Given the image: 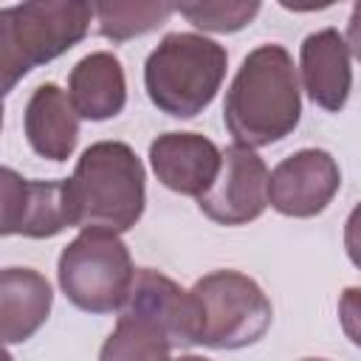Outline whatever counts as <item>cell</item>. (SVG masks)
I'll return each mask as SVG.
<instances>
[{"label":"cell","instance_id":"52a82bcc","mask_svg":"<svg viewBox=\"0 0 361 361\" xmlns=\"http://www.w3.org/2000/svg\"><path fill=\"white\" fill-rule=\"evenodd\" d=\"M341 186V169L324 149H299L268 175V203L285 217L322 214Z\"/></svg>","mask_w":361,"mask_h":361},{"label":"cell","instance_id":"ba28073f","mask_svg":"<svg viewBox=\"0 0 361 361\" xmlns=\"http://www.w3.org/2000/svg\"><path fill=\"white\" fill-rule=\"evenodd\" d=\"M14 14V34L20 42L23 56L31 68L56 59L59 54L71 51L76 42L85 39L93 17L90 3H68V0H48V3H23L11 6Z\"/></svg>","mask_w":361,"mask_h":361},{"label":"cell","instance_id":"8992f818","mask_svg":"<svg viewBox=\"0 0 361 361\" xmlns=\"http://www.w3.org/2000/svg\"><path fill=\"white\" fill-rule=\"evenodd\" d=\"M200 212L220 226H243L257 220L268 206V166L240 144L220 152V169L212 186L197 197Z\"/></svg>","mask_w":361,"mask_h":361},{"label":"cell","instance_id":"7a4b0ae2","mask_svg":"<svg viewBox=\"0 0 361 361\" xmlns=\"http://www.w3.org/2000/svg\"><path fill=\"white\" fill-rule=\"evenodd\" d=\"M144 164L124 141L90 144L71 178H65L71 226L104 228L113 234L130 231L147 203Z\"/></svg>","mask_w":361,"mask_h":361},{"label":"cell","instance_id":"9a60e30c","mask_svg":"<svg viewBox=\"0 0 361 361\" xmlns=\"http://www.w3.org/2000/svg\"><path fill=\"white\" fill-rule=\"evenodd\" d=\"M172 344L166 333L144 313L121 307L116 330L102 344L99 361H169Z\"/></svg>","mask_w":361,"mask_h":361},{"label":"cell","instance_id":"5bb4252c","mask_svg":"<svg viewBox=\"0 0 361 361\" xmlns=\"http://www.w3.org/2000/svg\"><path fill=\"white\" fill-rule=\"evenodd\" d=\"M25 135L37 155L48 161H68L79 138V116L73 113L68 93L45 82L39 85L25 104Z\"/></svg>","mask_w":361,"mask_h":361},{"label":"cell","instance_id":"277c9868","mask_svg":"<svg viewBox=\"0 0 361 361\" xmlns=\"http://www.w3.org/2000/svg\"><path fill=\"white\" fill-rule=\"evenodd\" d=\"M197 313V344L243 350L257 344L274 319L271 299L240 271H212L189 288Z\"/></svg>","mask_w":361,"mask_h":361},{"label":"cell","instance_id":"7c38bea8","mask_svg":"<svg viewBox=\"0 0 361 361\" xmlns=\"http://www.w3.org/2000/svg\"><path fill=\"white\" fill-rule=\"evenodd\" d=\"M54 305L51 282L31 268L0 271V341L20 344L48 319Z\"/></svg>","mask_w":361,"mask_h":361},{"label":"cell","instance_id":"e0dca14e","mask_svg":"<svg viewBox=\"0 0 361 361\" xmlns=\"http://www.w3.org/2000/svg\"><path fill=\"white\" fill-rule=\"evenodd\" d=\"M178 14H183L195 28L214 31V34H228L240 31L259 14V3H180L175 6Z\"/></svg>","mask_w":361,"mask_h":361},{"label":"cell","instance_id":"8fae6325","mask_svg":"<svg viewBox=\"0 0 361 361\" xmlns=\"http://www.w3.org/2000/svg\"><path fill=\"white\" fill-rule=\"evenodd\" d=\"M127 310L149 316L169 338L172 347L197 344V313L189 290L152 268H138L124 302Z\"/></svg>","mask_w":361,"mask_h":361},{"label":"cell","instance_id":"30bf717a","mask_svg":"<svg viewBox=\"0 0 361 361\" xmlns=\"http://www.w3.org/2000/svg\"><path fill=\"white\" fill-rule=\"evenodd\" d=\"M302 82L313 104L338 113L353 87V48L336 28L307 34L302 42Z\"/></svg>","mask_w":361,"mask_h":361},{"label":"cell","instance_id":"44dd1931","mask_svg":"<svg viewBox=\"0 0 361 361\" xmlns=\"http://www.w3.org/2000/svg\"><path fill=\"white\" fill-rule=\"evenodd\" d=\"M0 361H14V358H11V353L3 347V341H0Z\"/></svg>","mask_w":361,"mask_h":361},{"label":"cell","instance_id":"4fadbf2b","mask_svg":"<svg viewBox=\"0 0 361 361\" xmlns=\"http://www.w3.org/2000/svg\"><path fill=\"white\" fill-rule=\"evenodd\" d=\"M68 102L76 116L90 121H104L118 116L127 102V82L121 62L107 51L82 56L68 76Z\"/></svg>","mask_w":361,"mask_h":361},{"label":"cell","instance_id":"603a6c76","mask_svg":"<svg viewBox=\"0 0 361 361\" xmlns=\"http://www.w3.org/2000/svg\"><path fill=\"white\" fill-rule=\"evenodd\" d=\"M302 361H324V358H302Z\"/></svg>","mask_w":361,"mask_h":361},{"label":"cell","instance_id":"ac0fdd59","mask_svg":"<svg viewBox=\"0 0 361 361\" xmlns=\"http://www.w3.org/2000/svg\"><path fill=\"white\" fill-rule=\"evenodd\" d=\"M34 180H25L20 172L0 166V237L23 234L31 220Z\"/></svg>","mask_w":361,"mask_h":361},{"label":"cell","instance_id":"ffe728a7","mask_svg":"<svg viewBox=\"0 0 361 361\" xmlns=\"http://www.w3.org/2000/svg\"><path fill=\"white\" fill-rule=\"evenodd\" d=\"M169 361H209V358H200V355H180V358H169Z\"/></svg>","mask_w":361,"mask_h":361},{"label":"cell","instance_id":"2e32d148","mask_svg":"<svg viewBox=\"0 0 361 361\" xmlns=\"http://www.w3.org/2000/svg\"><path fill=\"white\" fill-rule=\"evenodd\" d=\"M93 14L99 20L102 37L113 42H127L147 31H155L175 14L172 3H96Z\"/></svg>","mask_w":361,"mask_h":361},{"label":"cell","instance_id":"d6986e66","mask_svg":"<svg viewBox=\"0 0 361 361\" xmlns=\"http://www.w3.org/2000/svg\"><path fill=\"white\" fill-rule=\"evenodd\" d=\"M31 71L28 59L20 51L14 34V14L11 8H0V99L17 87V82Z\"/></svg>","mask_w":361,"mask_h":361},{"label":"cell","instance_id":"9c48e42d","mask_svg":"<svg viewBox=\"0 0 361 361\" xmlns=\"http://www.w3.org/2000/svg\"><path fill=\"white\" fill-rule=\"evenodd\" d=\"M149 164L166 189L200 197L220 169V149L197 133H164L149 144Z\"/></svg>","mask_w":361,"mask_h":361},{"label":"cell","instance_id":"6da1fadb","mask_svg":"<svg viewBox=\"0 0 361 361\" xmlns=\"http://www.w3.org/2000/svg\"><path fill=\"white\" fill-rule=\"evenodd\" d=\"M299 116L302 96L290 54L274 42L254 48L226 93V130L240 147L254 149L290 135Z\"/></svg>","mask_w":361,"mask_h":361},{"label":"cell","instance_id":"5b68a950","mask_svg":"<svg viewBox=\"0 0 361 361\" xmlns=\"http://www.w3.org/2000/svg\"><path fill=\"white\" fill-rule=\"evenodd\" d=\"M62 293L87 313L121 310L135 276L124 240L104 228H82L59 257Z\"/></svg>","mask_w":361,"mask_h":361},{"label":"cell","instance_id":"7402d4cb","mask_svg":"<svg viewBox=\"0 0 361 361\" xmlns=\"http://www.w3.org/2000/svg\"><path fill=\"white\" fill-rule=\"evenodd\" d=\"M0 127H3V99H0Z\"/></svg>","mask_w":361,"mask_h":361},{"label":"cell","instance_id":"3957f363","mask_svg":"<svg viewBox=\"0 0 361 361\" xmlns=\"http://www.w3.org/2000/svg\"><path fill=\"white\" fill-rule=\"evenodd\" d=\"M226 62V48L209 37L186 31L166 34L144 65L147 96L161 113L192 118L217 96Z\"/></svg>","mask_w":361,"mask_h":361}]
</instances>
